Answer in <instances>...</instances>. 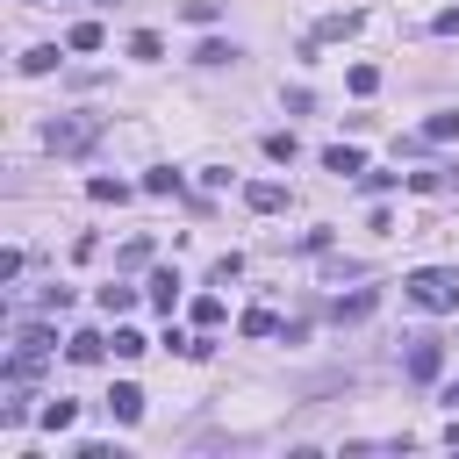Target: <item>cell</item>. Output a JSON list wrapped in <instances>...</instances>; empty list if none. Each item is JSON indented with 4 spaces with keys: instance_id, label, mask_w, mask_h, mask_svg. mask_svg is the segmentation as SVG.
<instances>
[{
    "instance_id": "3",
    "label": "cell",
    "mask_w": 459,
    "mask_h": 459,
    "mask_svg": "<svg viewBox=\"0 0 459 459\" xmlns=\"http://www.w3.org/2000/svg\"><path fill=\"white\" fill-rule=\"evenodd\" d=\"M50 351H57V337H50L43 323H22V330H14V351H7V380H36V373L50 366Z\"/></svg>"
},
{
    "instance_id": "19",
    "label": "cell",
    "mask_w": 459,
    "mask_h": 459,
    "mask_svg": "<svg viewBox=\"0 0 459 459\" xmlns=\"http://www.w3.org/2000/svg\"><path fill=\"white\" fill-rule=\"evenodd\" d=\"M86 194H93V201H129V179H108V172H93V179H86Z\"/></svg>"
},
{
    "instance_id": "12",
    "label": "cell",
    "mask_w": 459,
    "mask_h": 459,
    "mask_svg": "<svg viewBox=\"0 0 459 459\" xmlns=\"http://www.w3.org/2000/svg\"><path fill=\"white\" fill-rule=\"evenodd\" d=\"M100 43H108L100 22H72V29H65V50H100Z\"/></svg>"
},
{
    "instance_id": "18",
    "label": "cell",
    "mask_w": 459,
    "mask_h": 459,
    "mask_svg": "<svg viewBox=\"0 0 459 459\" xmlns=\"http://www.w3.org/2000/svg\"><path fill=\"white\" fill-rule=\"evenodd\" d=\"M294 151H301L294 129H273V136H265V158H273V165H294Z\"/></svg>"
},
{
    "instance_id": "22",
    "label": "cell",
    "mask_w": 459,
    "mask_h": 459,
    "mask_svg": "<svg viewBox=\"0 0 459 459\" xmlns=\"http://www.w3.org/2000/svg\"><path fill=\"white\" fill-rule=\"evenodd\" d=\"M143 194H179V172H172V165H151V172H143Z\"/></svg>"
},
{
    "instance_id": "7",
    "label": "cell",
    "mask_w": 459,
    "mask_h": 459,
    "mask_svg": "<svg viewBox=\"0 0 459 459\" xmlns=\"http://www.w3.org/2000/svg\"><path fill=\"white\" fill-rule=\"evenodd\" d=\"M244 208H251V215H273V208H287V186H280V179H251V186H244Z\"/></svg>"
},
{
    "instance_id": "4",
    "label": "cell",
    "mask_w": 459,
    "mask_h": 459,
    "mask_svg": "<svg viewBox=\"0 0 459 459\" xmlns=\"http://www.w3.org/2000/svg\"><path fill=\"white\" fill-rule=\"evenodd\" d=\"M402 373H409L416 387H430V380L445 373V337H409V351H402Z\"/></svg>"
},
{
    "instance_id": "20",
    "label": "cell",
    "mask_w": 459,
    "mask_h": 459,
    "mask_svg": "<svg viewBox=\"0 0 459 459\" xmlns=\"http://www.w3.org/2000/svg\"><path fill=\"white\" fill-rule=\"evenodd\" d=\"M100 308H108V316H129V308H136V287H122V280L100 287Z\"/></svg>"
},
{
    "instance_id": "15",
    "label": "cell",
    "mask_w": 459,
    "mask_h": 459,
    "mask_svg": "<svg viewBox=\"0 0 459 459\" xmlns=\"http://www.w3.org/2000/svg\"><path fill=\"white\" fill-rule=\"evenodd\" d=\"M237 330H244V337H273V330H280V316H273V308H244V316H237Z\"/></svg>"
},
{
    "instance_id": "6",
    "label": "cell",
    "mask_w": 459,
    "mask_h": 459,
    "mask_svg": "<svg viewBox=\"0 0 459 459\" xmlns=\"http://www.w3.org/2000/svg\"><path fill=\"white\" fill-rule=\"evenodd\" d=\"M108 416H115V423H143V387H136V380H115Z\"/></svg>"
},
{
    "instance_id": "11",
    "label": "cell",
    "mask_w": 459,
    "mask_h": 459,
    "mask_svg": "<svg viewBox=\"0 0 459 459\" xmlns=\"http://www.w3.org/2000/svg\"><path fill=\"white\" fill-rule=\"evenodd\" d=\"M323 172H337V179H351V172H366V158H359L351 143H330V151H323Z\"/></svg>"
},
{
    "instance_id": "16",
    "label": "cell",
    "mask_w": 459,
    "mask_h": 459,
    "mask_svg": "<svg viewBox=\"0 0 459 459\" xmlns=\"http://www.w3.org/2000/svg\"><path fill=\"white\" fill-rule=\"evenodd\" d=\"M72 423H79V402H65V394L43 402V430H72Z\"/></svg>"
},
{
    "instance_id": "28",
    "label": "cell",
    "mask_w": 459,
    "mask_h": 459,
    "mask_svg": "<svg viewBox=\"0 0 459 459\" xmlns=\"http://www.w3.org/2000/svg\"><path fill=\"white\" fill-rule=\"evenodd\" d=\"M437 402H445V409H459V380H445V394H437Z\"/></svg>"
},
{
    "instance_id": "13",
    "label": "cell",
    "mask_w": 459,
    "mask_h": 459,
    "mask_svg": "<svg viewBox=\"0 0 459 459\" xmlns=\"http://www.w3.org/2000/svg\"><path fill=\"white\" fill-rule=\"evenodd\" d=\"M151 301L172 316V301H179V273H172V265H158V273H151Z\"/></svg>"
},
{
    "instance_id": "1",
    "label": "cell",
    "mask_w": 459,
    "mask_h": 459,
    "mask_svg": "<svg viewBox=\"0 0 459 459\" xmlns=\"http://www.w3.org/2000/svg\"><path fill=\"white\" fill-rule=\"evenodd\" d=\"M402 294H409L416 308H430V316H452V308H459V265H416V273L402 280Z\"/></svg>"
},
{
    "instance_id": "27",
    "label": "cell",
    "mask_w": 459,
    "mask_h": 459,
    "mask_svg": "<svg viewBox=\"0 0 459 459\" xmlns=\"http://www.w3.org/2000/svg\"><path fill=\"white\" fill-rule=\"evenodd\" d=\"M430 29H437V36H459V7H437V14H430Z\"/></svg>"
},
{
    "instance_id": "23",
    "label": "cell",
    "mask_w": 459,
    "mask_h": 459,
    "mask_svg": "<svg viewBox=\"0 0 459 459\" xmlns=\"http://www.w3.org/2000/svg\"><path fill=\"white\" fill-rule=\"evenodd\" d=\"M194 65H237V43H201Z\"/></svg>"
},
{
    "instance_id": "5",
    "label": "cell",
    "mask_w": 459,
    "mask_h": 459,
    "mask_svg": "<svg viewBox=\"0 0 459 459\" xmlns=\"http://www.w3.org/2000/svg\"><path fill=\"white\" fill-rule=\"evenodd\" d=\"M373 308H380V287H351V294L330 301V323H366Z\"/></svg>"
},
{
    "instance_id": "17",
    "label": "cell",
    "mask_w": 459,
    "mask_h": 459,
    "mask_svg": "<svg viewBox=\"0 0 459 459\" xmlns=\"http://www.w3.org/2000/svg\"><path fill=\"white\" fill-rule=\"evenodd\" d=\"M129 57H136V65H158V57H165V43H158L151 29H136V36H129Z\"/></svg>"
},
{
    "instance_id": "10",
    "label": "cell",
    "mask_w": 459,
    "mask_h": 459,
    "mask_svg": "<svg viewBox=\"0 0 459 459\" xmlns=\"http://www.w3.org/2000/svg\"><path fill=\"white\" fill-rule=\"evenodd\" d=\"M416 143H459V108H445V115H430V122L416 129Z\"/></svg>"
},
{
    "instance_id": "8",
    "label": "cell",
    "mask_w": 459,
    "mask_h": 459,
    "mask_svg": "<svg viewBox=\"0 0 459 459\" xmlns=\"http://www.w3.org/2000/svg\"><path fill=\"white\" fill-rule=\"evenodd\" d=\"M100 351H108V337H100V330H72V337H65V359H72V366H93Z\"/></svg>"
},
{
    "instance_id": "9",
    "label": "cell",
    "mask_w": 459,
    "mask_h": 459,
    "mask_svg": "<svg viewBox=\"0 0 459 459\" xmlns=\"http://www.w3.org/2000/svg\"><path fill=\"white\" fill-rule=\"evenodd\" d=\"M0 423H7V430H22V423H29V380H7V402H0Z\"/></svg>"
},
{
    "instance_id": "14",
    "label": "cell",
    "mask_w": 459,
    "mask_h": 459,
    "mask_svg": "<svg viewBox=\"0 0 459 459\" xmlns=\"http://www.w3.org/2000/svg\"><path fill=\"white\" fill-rule=\"evenodd\" d=\"M22 72H29V79L57 72V43H36V50H22Z\"/></svg>"
},
{
    "instance_id": "26",
    "label": "cell",
    "mask_w": 459,
    "mask_h": 459,
    "mask_svg": "<svg viewBox=\"0 0 459 459\" xmlns=\"http://www.w3.org/2000/svg\"><path fill=\"white\" fill-rule=\"evenodd\" d=\"M194 323H201V330H215V323H222V301H215V294H201V301H194Z\"/></svg>"
},
{
    "instance_id": "2",
    "label": "cell",
    "mask_w": 459,
    "mask_h": 459,
    "mask_svg": "<svg viewBox=\"0 0 459 459\" xmlns=\"http://www.w3.org/2000/svg\"><path fill=\"white\" fill-rule=\"evenodd\" d=\"M100 129H108V122L86 115V108H79V115H50V122H43V151H57V158H86V151L100 143Z\"/></svg>"
},
{
    "instance_id": "25",
    "label": "cell",
    "mask_w": 459,
    "mask_h": 459,
    "mask_svg": "<svg viewBox=\"0 0 459 459\" xmlns=\"http://www.w3.org/2000/svg\"><path fill=\"white\" fill-rule=\"evenodd\" d=\"M36 308H43V316H65V308H72V287H43Z\"/></svg>"
},
{
    "instance_id": "24",
    "label": "cell",
    "mask_w": 459,
    "mask_h": 459,
    "mask_svg": "<svg viewBox=\"0 0 459 459\" xmlns=\"http://www.w3.org/2000/svg\"><path fill=\"white\" fill-rule=\"evenodd\" d=\"M351 93H359V100L380 93V65H351Z\"/></svg>"
},
{
    "instance_id": "21",
    "label": "cell",
    "mask_w": 459,
    "mask_h": 459,
    "mask_svg": "<svg viewBox=\"0 0 459 459\" xmlns=\"http://www.w3.org/2000/svg\"><path fill=\"white\" fill-rule=\"evenodd\" d=\"M143 351H151V337H143V330H129V323H122V330H115V359H143Z\"/></svg>"
}]
</instances>
